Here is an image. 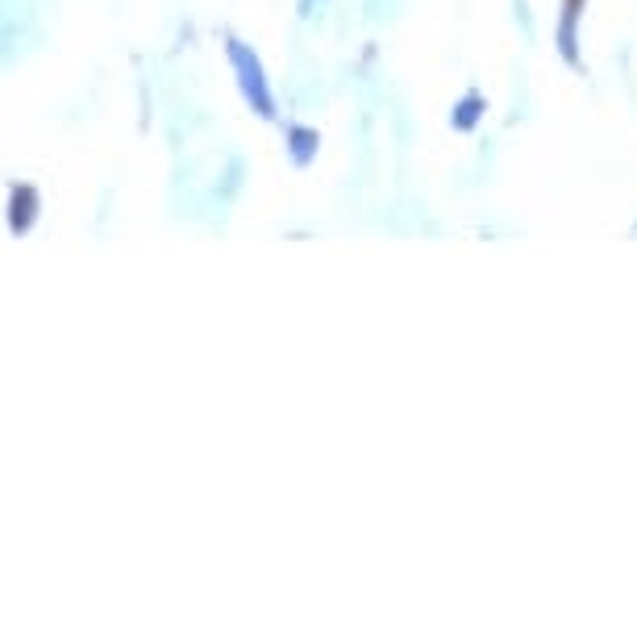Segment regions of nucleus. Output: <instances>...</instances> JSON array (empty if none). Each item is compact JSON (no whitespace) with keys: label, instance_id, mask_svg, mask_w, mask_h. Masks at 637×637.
I'll use <instances>...</instances> for the list:
<instances>
[{"label":"nucleus","instance_id":"f257e3e1","mask_svg":"<svg viewBox=\"0 0 637 637\" xmlns=\"http://www.w3.org/2000/svg\"><path fill=\"white\" fill-rule=\"evenodd\" d=\"M476 109H479V100H476V96H471V100H467V105H462V109H459V126H462V129L476 126Z\"/></svg>","mask_w":637,"mask_h":637}]
</instances>
